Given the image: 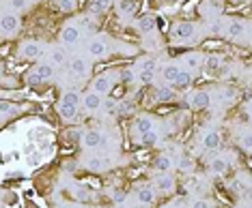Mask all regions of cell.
Instances as JSON below:
<instances>
[{"mask_svg":"<svg viewBox=\"0 0 252 208\" xmlns=\"http://www.w3.org/2000/svg\"><path fill=\"white\" fill-rule=\"evenodd\" d=\"M80 105H82V95H80L78 90H67V92H63L56 109H59L63 120H73L78 116Z\"/></svg>","mask_w":252,"mask_h":208,"instance_id":"1","label":"cell"},{"mask_svg":"<svg viewBox=\"0 0 252 208\" xmlns=\"http://www.w3.org/2000/svg\"><path fill=\"white\" fill-rule=\"evenodd\" d=\"M194 32H196V26L192 22H177L173 26V39L179 43H186V41H192L194 39Z\"/></svg>","mask_w":252,"mask_h":208,"instance_id":"2","label":"cell"},{"mask_svg":"<svg viewBox=\"0 0 252 208\" xmlns=\"http://www.w3.org/2000/svg\"><path fill=\"white\" fill-rule=\"evenodd\" d=\"M87 52H89V56H91V58H93V60H101V58H106V56H108V52H110V45H108V39H104V37H95L93 41L89 43Z\"/></svg>","mask_w":252,"mask_h":208,"instance_id":"3","label":"cell"},{"mask_svg":"<svg viewBox=\"0 0 252 208\" xmlns=\"http://www.w3.org/2000/svg\"><path fill=\"white\" fill-rule=\"evenodd\" d=\"M0 30H2L4 37H13L15 32L20 30V17L18 13H9V11H4L2 13V20H0Z\"/></svg>","mask_w":252,"mask_h":208,"instance_id":"4","label":"cell"},{"mask_svg":"<svg viewBox=\"0 0 252 208\" xmlns=\"http://www.w3.org/2000/svg\"><path fill=\"white\" fill-rule=\"evenodd\" d=\"M136 73H138V79L142 84H151L156 79V60L153 58L140 60L138 67H136Z\"/></svg>","mask_w":252,"mask_h":208,"instance_id":"5","label":"cell"},{"mask_svg":"<svg viewBox=\"0 0 252 208\" xmlns=\"http://www.w3.org/2000/svg\"><path fill=\"white\" fill-rule=\"evenodd\" d=\"M71 73L76 75L78 79H87L89 75H91V62L84 58V56H76V58H71Z\"/></svg>","mask_w":252,"mask_h":208,"instance_id":"6","label":"cell"},{"mask_svg":"<svg viewBox=\"0 0 252 208\" xmlns=\"http://www.w3.org/2000/svg\"><path fill=\"white\" fill-rule=\"evenodd\" d=\"M104 142H106V137L99 129H89V131H84V135H82V146L89 148V150L99 148Z\"/></svg>","mask_w":252,"mask_h":208,"instance_id":"7","label":"cell"},{"mask_svg":"<svg viewBox=\"0 0 252 208\" xmlns=\"http://www.w3.org/2000/svg\"><path fill=\"white\" fill-rule=\"evenodd\" d=\"M82 163L91 172H104L110 167V159H106L104 155H89V157H84Z\"/></svg>","mask_w":252,"mask_h":208,"instance_id":"8","label":"cell"},{"mask_svg":"<svg viewBox=\"0 0 252 208\" xmlns=\"http://www.w3.org/2000/svg\"><path fill=\"white\" fill-rule=\"evenodd\" d=\"M82 107L87 109V112H97V109L104 107V95H99V92H95L91 88V92L82 97Z\"/></svg>","mask_w":252,"mask_h":208,"instance_id":"9","label":"cell"},{"mask_svg":"<svg viewBox=\"0 0 252 208\" xmlns=\"http://www.w3.org/2000/svg\"><path fill=\"white\" fill-rule=\"evenodd\" d=\"M20 54H22V58H26V60H37L39 56L43 54V45L39 41H26L20 45Z\"/></svg>","mask_w":252,"mask_h":208,"instance_id":"10","label":"cell"},{"mask_svg":"<svg viewBox=\"0 0 252 208\" xmlns=\"http://www.w3.org/2000/svg\"><path fill=\"white\" fill-rule=\"evenodd\" d=\"M190 107L192 109H207L211 105V92L207 90H196L190 95Z\"/></svg>","mask_w":252,"mask_h":208,"instance_id":"11","label":"cell"},{"mask_svg":"<svg viewBox=\"0 0 252 208\" xmlns=\"http://www.w3.org/2000/svg\"><path fill=\"white\" fill-rule=\"evenodd\" d=\"M153 184H156V189L159 193H173L175 191V178H173V174H168V172H159Z\"/></svg>","mask_w":252,"mask_h":208,"instance_id":"12","label":"cell"},{"mask_svg":"<svg viewBox=\"0 0 252 208\" xmlns=\"http://www.w3.org/2000/svg\"><path fill=\"white\" fill-rule=\"evenodd\" d=\"M80 41V28L76 24H65L61 30V43L63 45H76Z\"/></svg>","mask_w":252,"mask_h":208,"instance_id":"13","label":"cell"},{"mask_svg":"<svg viewBox=\"0 0 252 208\" xmlns=\"http://www.w3.org/2000/svg\"><path fill=\"white\" fill-rule=\"evenodd\" d=\"M156 198H158L156 184H142L138 191H136V202H138V204H153Z\"/></svg>","mask_w":252,"mask_h":208,"instance_id":"14","label":"cell"},{"mask_svg":"<svg viewBox=\"0 0 252 208\" xmlns=\"http://www.w3.org/2000/svg\"><path fill=\"white\" fill-rule=\"evenodd\" d=\"M151 129H156V120L153 118H149V116L136 118V123H134V140H138L142 133H147V131H151Z\"/></svg>","mask_w":252,"mask_h":208,"instance_id":"15","label":"cell"},{"mask_svg":"<svg viewBox=\"0 0 252 208\" xmlns=\"http://www.w3.org/2000/svg\"><path fill=\"white\" fill-rule=\"evenodd\" d=\"M244 34H248V32H246V24H244L242 20L228 22V26H226V37L228 39H233V41H239Z\"/></svg>","mask_w":252,"mask_h":208,"instance_id":"16","label":"cell"},{"mask_svg":"<svg viewBox=\"0 0 252 208\" xmlns=\"http://www.w3.org/2000/svg\"><path fill=\"white\" fill-rule=\"evenodd\" d=\"M91 88H93L95 92H99V95H108L110 88H112V75L104 73V75H99V78H95L93 84H91Z\"/></svg>","mask_w":252,"mask_h":208,"instance_id":"17","label":"cell"},{"mask_svg":"<svg viewBox=\"0 0 252 208\" xmlns=\"http://www.w3.org/2000/svg\"><path fill=\"white\" fill-rule=\"evenodd\" d=\"M220 142H222V137H220V133H218L216 129L205 131V133H203V140H200V144H203L205 150H216L218 146H220Z\"/></svg>","mask_w":252,"mask_h":208,"instance_id":"18","label":"cell"},{"mask_svg":"<svg viewBox=\"0 0 252 208\" xmlns=\"http://www.w3.org/2000/svg\"><path fill=\"white\" fill-rule=\"evenodd\" d=\"M181 71H183V69L177 65V62H168V65L162 67V79H164L166 84H175Z\"/></svg>","mask_w":252,"mask_h":208,"instance_id":"19","label":"cell"},{"mask_svg":"<svg viewBox=\"0 0 252 208\" xmlns=\"http://www.w3.org/2000/svg\"><path fill=\"white\" fill-rule=\"evenodd\" d=\"M228 167H231V161H228L226 157H216V159H211V172H214L216 176H224L226 172H228Z\"/></svg>","mask_w":252,"mask_h":208,"instance_id":"20","label":"cell"},{"mask_svg":"<svg viewBox=\"0 0 252 208\" xmlns=\"http://www.w3.org/2000/svg\"><path fill=\"white\" fill-rule=\"evenodd\" d=\"M181 62L186 69H190V71H194V69H198L200 65H203V58H200V54H196V52H190V54L181 56Z\"/></svg>","mask_w":252,"mask_h":208,"instance_id":"21","label":"cell"},{"mask_svg":"<svg viewBox=\"0 0 252 208\" xmlns=\"http://www.w3.org/2000/svg\"><path fill=\"white\" fill-rule=\"evenodd\" d=\"M35 71L43 78V82H48V79L54 78V65H52L50 60H48V62H39V65L35 67Z\"/></svg>","mask_w":252,"mask_h":208,"instance_id":"22","label":"cell"},{"mask_svg":"<svg viewBox=\"0 0 252 208\" xmlns=\"http://www.w3.org/2000/svg\"><path fill=\"white\" fill-rule=\"evenodd\" d=\"M65 60H67V52L63 48H52L50 50V62H52L54 67L65 65Z\"/></svg>","mask_w":252,"mask_h":208,"instance_id":"23","label":"cell"},{"mask_svg":"<svg viewBox=\"0 0 252 208\" xmlns=\"http://www.w3.org/2000/svg\"><path fill=\"white\" fill-rule=\"evenodd\" d=\"M138 30L140 32H153L156 30V17L153 15H145L138 20Z\"/></svg>","mask_w":252,"mask_h":208,"instance_id":"24","label":"cell"},{"mask_svg":"<svg viewBox=\"0 0 252 208\" xmlns=\"http://www.w3.org/2000/svg\"><path fill=\"white\" fill-rule=\"evenodd\" d=\"M159 140V135H158V131L156 129H151V131H147V133H142L136 142H140V144H145V146H156Z\"/></svg>","mask_w":252,"mask_h":208,"instance_id":"25","label":"cell"},{"mask_svg":"<svg viewBox=\"0 0 252 208\" xmlns=\"http://www.w3.org/2000/svg\"><path fill=\"white\" fill-rule=\"evenodd\" d=\"M190 84H192V71H190V69H183V71L179 73V78H177L175 86H177V88H188Z\"/></svg>","mask_w":252,"mask_h":208,"instance_id":"26","label":"cell"},{"mask_svg":"<svg viewBox=\"0 0 252 208\" xmlns=\"http://www.w3.org/2000/svg\"><path fill=\"white\" fill-rule=\"evenodd\" d=\"M170 167H173V159L168 155H159L156 161V172H170Z\"/></svg>","mask_w":252,"mask_h":208,"instance_id":"27","label":"cell"},{"mask_svg":"<svg viewBox=\"0 0 252 208\" xmlns=\"http://www.w3.org/2000/svg\"><path fill=\"white\" fill-rule=\"evenodd\" d=\"M237 142H239V146H242L244 150L252 153V129L242 131V133H239V137H237Z\"/></svg>","mask_w":252,"mask_h":208,"instance_id":"28","label":"cell"},{"mask_svg":"<svg viewBox=\"0 0 252 208\" xmlns=\"http://www.w3.org/2000/svg\"><path fill=\"white\" fill-rule=\"evenodd\" d=\"M222 69V60L218 58V56H209L207 60H205V71L207 73H218Z\"/></svg>","mask_w":252,"mask_h":208,"instance_id":"29","label":"cell"},{"mask_svg":"<svg viewBox=\"0 0 252 208\" xmlns=\"http://www.w3.org/2000/svg\"><path fill=\"white\" fill-rule=\"evenodd\" d=\"M108 7H110V0H91V11H93L95 15L108 11Z\"/></svg>","mask_w":252,"mask_h":208,"instance_id":"30","label":"cell"},{"mask_svg":"<svg viewBox=\"0 0 252 208\" xmlns=\"http://www.w3.org/2000/svg\"><path fill=\"white\" fill-rule=\"evenodd\" d=\"M177 165H179L181 172H192V170H194V161H192L190 155H181V157H179V163H177Z\"/></svg>","mask_w":252,"mask_h":208,"instance_id":"31","label":"cell"},{"mask_svg":"<svg viewBox=\"0 0 252 208\" xmlns=\"http://www.w3.org/2000/svg\"><path fill=\"white\" fill-rule=\"evenodd\" d=\"M158 99H159V101H170V99H175V90L170 88V86H162V88H158Z\"/></svg>","mask_w":252,"mask_h":208,"instance_id":"32","label":"cell"},{"mask_svg":"<svg viewBox=\"0 0 252 208\" xmlns=\"http://www.w3.org/2000/svg\"><path fill=\"white\" fill-rule=\"evenodd\" d=\"M136 9V0H119V11L121 13H131Z\"/></svg>","mask_w":252,"mask_h":208,"instance_id":"33","label":"cell"},{"mask_svg":"<svg viewBox=\"0 0 252 208\" xmlns=\"http://www.w3.org/2000/svg\"><path fill=\"white\" fill-rule=\"evenodd\" d=\"M0 112H2V120H7L9 114H15V112H18V107H13L9 101H2V103H0Z\"/></svg>","mask_w":252,"mask_h":208,"instance_id":"34","label":"cell"},{"mask_svg":"<svg viewBox=\"0 0 252 208\" xmlns=\"http://www.w3.org/2000/svg\"><path fill=\"white\" fill-rule=\"evenodd\" d=\"M26 82H28V86H39V84L43 82V78H41V75H39V73L35 71V69H32V71L26 75Z\"/></svg>","mask_w":252,"mask_h":208,"instance_id":"35","label":"cell"},{"mask_svg":"<svg viewBox=\"0 0 252 208\" xmlns=\"http://www.w3.org/2000/svg\"><path fill=\"white\" fill-rule=\"evenodd\" d=\"M59 9L65 11V13H71L76 9V0H59Z\"/></svg>","mask_w":252,"mask_h":208,"instance_id":"36","label":"cell"},{"mask_svg":"<svg viewBox=\"0 0 252 208\" xmlns=\"http://www.w3.org/2000/svg\"><path fill=\"white\" fill-rule=\"evenodd\" d=\"M112 202L114 204H125V202H127V193H125L123 189H117V191L112 193Z\"/></svg>","mask_w":252,"mask_h":208,"instance_id":"37","label":"cell"},{"mask_svg":"<svg viewBox=\"0 0 252 208\" xmlns=\"http://www.w3.org/2000/svg\"><path fill=\"white\" fill-rule=\"evenodd\" d=\"M26 4H28V0H9V7H11V11H24L26 9Z\"/></svg>","mask_w":252,"mask_h":208,"instance_id":"38","label":"cell"},{"mask_svg":"<svg viewBox=\"0 0 252 208\" xmlns=\"http://www.w3.org/2000/svg\"><path fill=\"white\" fill-rule=\"evenodd\" d=\"M231 189H233V191L237 193V195H244V193H246V181H239V178H237V181H233Z\"/></svg>","mask_w":252,"mask_h":208,"instance_id":"39","label":"cell"},{"mask_svg":"<svg viewBox=\"0 0 252 208\" xmlns=\"http://www.w3.org/2000/svg\"><path fill=\"white\" fill-rule=\"evenodd\" d=\"M136 78V71H121V79L123 82H131Z\"/></svg>","mask_w":252,"mask_h":208,"instance_id":"40","label":"cell"},{"mask_svg":"<svg viewBox=\"0 0 252 208\" xmlns=\"http://www.w3.org/2000/svg\"><path fill=\"white\" fill-rule=\"evenodd\" d=\"M114 103H117V101H104V107L108 109V112H112V109H114Z\"/></svg>","mask_w":252,"mask_h":208,"instance_id":"41","label":"cell"},{"mask_svg":"<svg viewBox=\"0 0 252 208\" xmlns=\"http://www.w3.org/2000/svg\"><path fill=\"white\" fill-rule=\"evenodd\" d=\"M209 28H211V30H214V32H218V30H220V28H222V24H220V22H214V24H211Z\"/></svg>","mask_w":252,"mask_h":208,"instance_id":"42","label":"cell"},{"mask_svg":"<svg viewBox=\"0 0 252 208\" xmlns=\"http://www.w3.org/2000/svg\"><path fill=\"white\" fill-rule=\"evenodd\" d=\"M231 2H233V4H248L250 0H231Z\"/></svg>","mask_w":252,"mask_h":208,"instance_id":"43","label":"cell"},{"mask_svg":"<svg viewBox=\"0 0 252 208\" xmlns=\"http://www.w3.org/2000/svg\"><path fill=\"white\" fill-rule=\"evenodd\" d=\"M248 37H250V43H252V26H250V30H248Z\"/></svg>","mask_w":252,"mask_h":208,"instance_id":"44","label":"cell"},{"mask_svg":"<svg viewBox=\"0 0 252 208\" xmlns=\"http://www.w3.org/2000/svg\"><path fill=\"white\" fill-rule=\"evenodd\" d=\"M28 2H39V0H28Z\"/></svg>","mask_w":252,"mask_h":208,"instance_id":"45","label":"cell"},{"mask_svg":"<svg viewBox=\"0 0 252 208\" xmlns=\"http://www.w3.org/2000/svg\"><path fill=\"white\" fill-rule=\"evenodd\" d=\"M250 116H252V105H250Z\"/></svg>","mask_w":252,"mask_h":208,"instance_id":"46","label":"cell"}]
</instances>
